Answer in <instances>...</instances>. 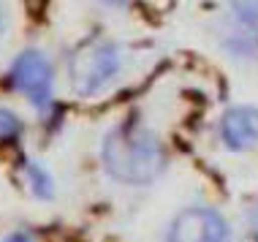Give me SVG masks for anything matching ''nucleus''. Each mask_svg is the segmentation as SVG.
<instances>
[{
	"label": "nucleus",
	"mask_w": 258,
	"mask_h": 242,
	"mask_svg": "<svg viewBox=\"0 0 258 242\" xmlns=\"http://www.w3.org/2000/svg\"><path fill=\"white\" fill-rule=\"evenodd\" d=\"M253 231H255V239H258V199H255V207H253Z\"/></svg>",
	"instance_id": "9"
},
{
	"label": "nucleus",
	"mask_w": 258,
	"mask_h": 242,
	"mask_svg": "<svg viewBox=\"0 0 258 242\" xmlns=\"http://www.w3.org/2000/svg\"><path fill=\"white\" fill-rule=\"evenodd\" d=\"M106 3H114V6H122V3H128V0H106Z\"/></svg>",
	"instance_id": "11"
},
{
	"label": "nucleus",
	"mask_w": 258,
	"mask_h": 242,
	"mask_svg": "<svg viewBox=\"0 0 258 242\" xmlns=\"http://www.w3.org/2000/svg\"><path fill=\"white\" fill-rule=\"evenodd\" d=\"M101 158L111 177L131 185L152 183L166 163L158 136L136 123H125L109 131V136L103 139Z\"/></svg>",
	"instance_id": "1"
},
{
	"label": "nucleus",
	"mask_w": 258,
	"mask_h": 242,
	"mask_svg": "<svg viewBox=\"0 0 258 242\" xmlns=\"http://www.w3.org/2000/svg\"><path fill=\"white\" fill-rule=\"evenodd\" d=\"M11 82L38 109L49 106V101H52V66L44 54L22 52L11 66Z\"/></svg>",
	"instance_id": "3"
},
{
	"label": "nucleus",
	"mask_w": 258,
	"mask_h": 242,
	"mask_svg": "<svg viewBox=\"0 0 258 242\" xmlns=\"http://www.w3.org/2000/svg\"><path fill=\"white\" fill-rule=\"evenodd\" d=\"M25 179L27 185H30V191L36 193L38 199H49L54 188H52V177L46 174L44 169H41L38 163H25Z\"/></svg>",
	"instance_id": "6"
},
{
	"label": "nucleus",
	"mask_w": 258,
	"mask_h": 242,
	"mask_svg": "<svg viewBox=\"0 0 258 242\" xmlns=\"http://www.w3.org/2000/svg\"><path fill=\"white\" fill-rule=\"evenodd\" d=\"M228 3H231L234 14L239 17V22L258 33V0H228Z\"/></svg>",
	"instance_id": "7"
},
{
	"label": "nucleus",
	"mask_w": 258,
	"mask_h": 242,
	"mask_svg": "<svg viewBox=\"0 0 258 242\" xmlns=\"http://www.w3.org/2000/svg\"><path fill=\"white\" fill-rule=\"evenodd\" d=\"M6 242H30V239H27L25 234H11V237L6 239Z\"/></svg>",
	"instance_id": "10"
},
{
	"label": "nucleus",
	"mask_w": 258,
	"mask_h": 242,
	"mask_svg": "<svg viewBox=\"0 0 258 242\" xmlns=\"http://www.w3.org/2000/svg\"><path fill=\"white\" fill-rule=\"evenodd\" d=\"M220 136L226 147L231 150H247L258 142V109L253 106H234L223 114L220 120Z\"/></svg>",
	"instance_id": "5"
},
{
	"label": "nucleus",
	"mask_w": 258,
	"mask_h": 242,
	"mask_svg": "<svg viewBox=\"0 0 258 242\" xmlns=\"http://www.w3.org/2000/svg\"><path fill=\"white\" fill-rule=\"evenodd\" d=\"M19 131H22V123H19V117L9 112V109H0V142H11L19 136Z\"/></svg>",
	"instance_id": "8"
},
{
	"label": "nucleus",
	"mask_w": 258,
	"mask_h": 242,
	"mask_svg": "<svg viewBox=\"0 0 258 242\" xmlns=\"http://www.w3.org/2000/svg\"><path fill=\"white\" fill-rule=\"evenodd\" d=\"M0 27H3V14H0Z\"/></svg>",
	"instance_id": "12"
},
{
	"label": "nucleus",
	"mask_w": 258,
	"mask_h": 242,
	"mask_svg": "<svg viewBox=\"0 0 258 242\" xmlns=\"http://www.w3.org/2000/svg\"><path fill=\"white\" fill-rule=\"evenodd\" d=\"M120 71V52L109 41H87L71 57V85L79 95L98 93Z\"/></svg>",
	"instance_id": "2"
},
{
	"label": "nucleus",
	"mask_w": 258,
	"mask_h": 242,
	"mask_svg": "<svg viewBox=\"0 0 258 242\" xmlns=\"http://www.w3.org/2000/svg\"><path fill=\"white\" fill-rule=\"evenodd\" d=\"M166 242H231L228 226L215 210L190 207L174 218Z\"/></svg>",
	"instance_id": "4"
}]
</instances>
